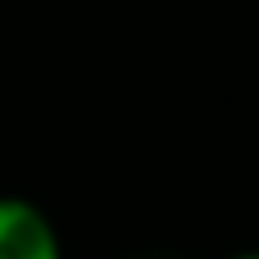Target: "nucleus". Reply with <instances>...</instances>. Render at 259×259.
<instances>
[{"instance_id": "obj_3", "label": "nucleus", "mask_w": 259, "mask_h": 259, "mask_svg": "<svg viewBox=\"0 0 259 259\" xmlns=\"http://www.w3.org/2000/svg\"><path fill=\"white\" fill-rule=\"evenodd\" d=\"M146 259H166V255H146Z\"/></svg>"}, {"instance_id": "obj_2", "label": "nucleus", "mask_w": 259, "mask_h": 259, "mask_svg": "<svg viewBox=\"0 0 259 259\" xmlns=\"http://www.w3.org/2000/svg\"><path fill=\"white\" fill-rule=\"evenodd\" d=\"M227 259H259V251H239V255H227Z\"/></svg>"}, {"instance_id": "obj_1", "label": "nucleus", "mask_w": 259, "mask_h": 259, "mask_svg": "<svg viewBox=\"0 0 259 259\" xmlns=\"http://www.w3.org/2000/svg\"><path fill=\"white\" fill-rule=\"evenodd\" d=\"M0 259H65L57 223L20 194H0Z\"/></svg>"}]
</instances>
